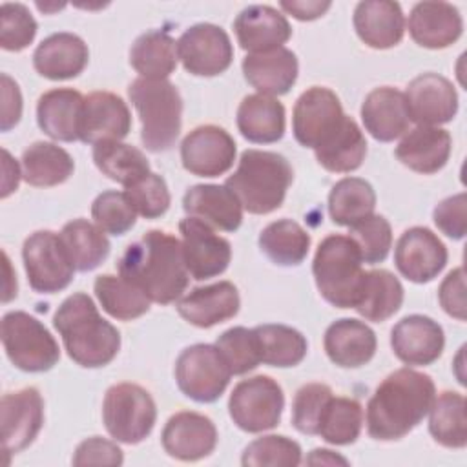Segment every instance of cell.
Instances as JSON below:
<instances>
[{
  "instance_id": "6da1fadb",
  "label": "cell",
  "mask_w": 467,
  "mask_h": 467,
  "mask_svg": "<svg viewBox=\"0 0 467 467\" xmlns=\"http://www.w3.org/2000/svg\"><path fill=\"white\" fill-rule=\"evenodd\" d=\"M117 268L122 279L161 305L177 301L190 281L181 241L162 230H150L131 243Z\"/></svg>"
},
{
  "instance_id": "7a4b0ae2",
  "label": "cell",
  "mask_w": 467,
  "mask_h": 467,
  "mask_svg": "<svg viewBox=\"0 0 467 467\" xmlns=\"http://www.w3.org/2000/svg\"><path fill=\"white\" fill-rule=\"evenodd\" d=\"M436 387L429 374L398 368L389 374L367 403V432L379 441L407 436L431 410Z\"/></svg>"
},
{
  "instance_id": "3957f363",
  "label": "cell",
  "mask_w": 467,
  "mask_h": 467,
  "mask_svg": "<svg viewBox=\"0 0 467 467\" xmlns=\"http://www.w3.org/2000/svg\"><path fill=\"white\" fill-rule=\"evenodd\" d=\"M67 356L80 367L99 368L113 361L120 348L119 330L106 321L93 299L77 292L66 297L53 316Z\"/></svg>"
},
{
  "instance_id": "277c9868",
  "label": "cell",
  "mask_w": 467,
  "mask_h": 467,
  "mask_svg": "<svg viewBox=\"0 0 467 467\" xmlns=\"http://www.w3.org/2000/svg\"><path fill=\"white\" fill-rule=\"evenodd\" d=\"M292 166L275 151L246 150L241 153L237 170L226 179L243 210L257 215L277 210L292 182Z\"/></svg>"
},
{
  "instance_id": "5b68a950",
  "label": "cell",
  "mask_w": 467,
  "mask_h": 467,
  "mask_svg": "<svg viewBox=\"0 0 467 467\" xmlns=\"http://www.w3.org/2000/svg\"><path fill=\"white\" fill-rule=\"evenodd\" d=\"M128 95L139 113L140 140L146 150L153 153L170 150L179 137L182 117V99L175 84L166 78L139 77L130 84Z\"/></svg>"
},
{
  "instance_id": "8992f818",
  "label": "cell",
  "mask_w": 467,
  "mask_h": 467,
  "mask_svg": "<svg viewBox=\"0 0 467 467\" xmlns=\"http://www.w3.org/2000/svg\"><path fill=\"white\" fill-rule=\"evenodd\" d=\"M361 265V254L348 235L325 237L312 263L319 294L337 308H354L365 275Z\"/></svg>"
},
{
  "instance_id": "52a82bcc",
  "label": "cell",
  "mask_w": 467,
  "mask_h": 467,
  "mask_svg": "<svg viewBox=\"0 0 467 467\" xmlns=\"http://www.w3.org/2000/svg\"><path fill=\"white\" fill-rule=\"evenodd\" d=\"M2 345L9 361L24 372H46L60 359V348L51 332L22 310L2 317Z\"/></svg>"
},
{
  "instance_id": "ba28073f",
  "label": "cell",
  "mask_w": 467,
  "mask_h": 467,
  "mask_svg": "<svg viewBox=\"0 0 467 467\" xmlns=\"http://www.w3.org/2000/svg\"><path fill=\"white\" fill-rule=\"evenodd\" d=\"M157 407L146 389L135 383H117L106 390L102 421L111 438L122 443H140L153 429Z\"/></svg>"
},
{
  "instance_id": "9c48e42d",
  "label": "cell",
  "mask_w": 467,
  "mask_h": 467,
  "mask_svg": "<svg viewBox=\"0 0 467 467\" xmlns=\"http://www.w3.org/2000/svg\"><path fill=\"white\" fill-rule=\"evenodd\" d=\"M22 259L29 286L38 294L64 290L77 270L60 234L51 230L31 234L24 241Z\"/></svg>"
},
{
  "instance_id": "30bf717a",
  "label": "cell",
  "mask_w": 467,
  "mask_h": 467,
  "mask_svg": "<svg viewBox=\"0 0 467 467\" xmlns=\"http://www.w3.org/2000/svg\"><path fill=\"white\" fill-rule=\"evenodd\" d=\"M230 367L215 345L186 347L175 361V379L181 392L199 403L221 398L230 383Z\"/></svg>"
},
{
  "instance_id": "8fae6325",
  "label": "cell",
  "mask_w": 467,
  "mask_h": 467,
  "mask_svg": "<svg viewBox=\"0 0 467 467\" xmlns=\"http://www.w3.org/2000/svg\"><path fill=\"white\" fill-rule=\"evenodd\" d=\"M283 407V389L270 376H254L239 381L228 400L230 418L244 432L274 429L279 425Z\"/></svg>"
},
{
  "instance_id": "7c38bea8",
  "label": "cell",
  "mask_w": 467,
  "mask_h": 467,
  "mask_svg": "<svg viewBox=\"0 0 467 467\" xmlns=\"http://www.w3.org/2000/svg\"><path fill=\"white\" fill-rule=\"evenodd\" d=\"M177 53L184 69L197 77L224 73L234 58L228 33L215 24H195L177 40Z\"/></svg>"
},
{
  "instance_id": "4fadbf2b",
  "label": "cell",
  "mask_w": 467,
  "mask_h": 467,
  "mask_svg": "<svg viewBox=\"0 0 467 467\" xmlns=\"http://www.w3.org/2000/svg\"><path fill=\"white\" fill-rule=\"evenodd\" d=\"M179 232L184 263L193 279H210L228 268L232 246L224 237L217 235L210 224L188 215L179 223Z\"/></svg>"
},
{
  "instance_id": "5bb4252c",
  "label": "cell",
  "mask_w": 467,
  "mask_h": 467,
  "mask_svg": "<svg viewBox=\"0 0 467 467\" xmlns=\"http://www.w3.org/2000/svg\"><path fill=\"white\" fill-rule=\"evenodd\" d=\"M345 113L337 95L321 86L301 93L292 113V131L305 148L319 146L343 120Z\"/></svg>"
},
{
  "instance_id": "9a60e30c",
  "label": "cell",
  "mask_w": 467,
  "mask_h": 467,
  "mask_svg": "<svg viewBox=\"0 0 467 467\" xmlns=\"http://www.w3.org/2000/svg\"><path fill=\"white\" fill-rule=\"evenodd\" d=\"M232 135L213 124L192 130L181 142V161L186 171L199 177H219L235 161Z\"/></svg>"
},
{
  "instance_id": "2e32d148",
  "label": "cell",
  "mask_w": 467,
  "mask_h": 467,
  "mask_svg": "<svg viewBox=\"0 0 467 467\" xmlns=\"http://www.w3.org/2000/svg\"><path fill=\"white\" fill-rule=\"evenodd\" d=\"M2 447L7 456L24 451L44 425V401L35 387L7 392L0 401Z\"/></svg>"
},
{
  "instance_id": "e0dca14e",
  "label": "cell",
  "mask_w": 467,
  "mask_h": 467,
  "mask_svg": "<svg viewBox=\"0 0 467 467\" xmlns=\"http://www.w3.org/2000/svg\"><path fill=\"white\" fill-rule=\"evenodd\" d=\"M447 257L445 244L425 226L405 230L394 250L396 268L412 283L432 281L445 268Z\"/></svg>"
},
{
  "instance_id": "ac0fdd59",
  "label": "cell",
  "mask_w": 467,
  "mask_h": 467,
  "mask_svg": "<svg viewBox=\"0 0 467 467\" xmlns=\"http://www.w3.org/2000/svg\"><path fill=\"white\" fill-rule=\"evenodd\" d=\"M405 102L410 120L418 126L445 124L458 111V95L452 82L438 73H421L407 86Z\"/></svg>"
},
{
  "instance_id": "d6986e66",
  "label": "cell",
  "mask_w": 467,
  "mask_h": 467,
  "mask_svg": "<svg viewBox=\"0 0 467 467\" xmlns=\"http://www.w3.org/2000/svg\"><path fill=\"white\" fill-rule=\"evenodd\" d=\"M161 441L171 458L197 462L213 452L217 445V429L208 416L193 410H181L166 421Z\"/></svg>"
},
{
  "instance_id": "ffe728a7",
  "label": "cell",
  "mask_w": 467,
  "mask_h": 467,
  "mask_svg": "<svg viewBox=\"0 0 467 467\" xmlns=\"http://www.w3.org/2000/svg\"><path fill=\"white\" fill-rule=\"evenodd\" d=\"M131 130V115L126 102L111 91H93L84 97L78 139L86 144L120 140Z\"/></svg>"
},
{
  "instance_id": "44dd1931",
  "label": "cell",
  "mask_w": 467,
  "mask_h": 467,
  "mask_svg": "<svg viewBox=\"0 0 467 467\" xmlns=\"http://www.w3.org/2000/svg\"><path fill=\"white\" fill-rule=\"evenodd\" d=\"M390 347L405 365H431L445 347L443 328L432 317L412 314L400 319L390 332Z\"/></svg>"
},
{
  "instance_id": "7402d4cb",
  "label": "cell",
  "mask_w": 467,
  "mask_h": 467,
  "mask_svg": "<svg viewBox=\"0 0 467 467\" xmlns=\"http://www.w3.org/2000/svg\"><path fill=\"white\" fill-rule=\"evenodd\" d=\"M239 292L234 283L219 281L197 286L177 299V312L190 325L210 328L232 319L239 312Z\"/></svg>"
},
{
  "instance_id": "603a6c76",
  "label": "cell",
  "mask_w": 467,
  "mask_h": 467,
  "mask_svg": "<svg viewBox=\"0 0 467 467\" xmlns=\"http://www.w3.org/2000/svg\"><path fill=\"white\" fill-rule=\"evenodd\" d=\"M462 15L447 2H420L409 15V33L421 47H449L462 36Z\"/></svg>"
},
{
  "instance_id": "cb8c5ba5",
  "label": "cell",
  "mask_w": 467,
  "mask_h": 467,
  "mask_svg": "<svg viewBox=\"0 0 467 467\" xmlns=\"http://www.w3.org/2000/svg\"><path fill=\"white\" fill-rule=\"evenodd\" d=\"M234 31L239 46L250 53H263L290 38L292 27L285 15L270 5H248L234 20Z\"/></svg>"
},
{
  "instance_id": "d4e9b609",
  "label": "cell",
  "mask_w": 467,
  "mask_h": 467,
  "mask_svg": "<svg viewBox=\"0 0 467 467\" xmlns=\"http://www.w3.org/2000/svg\"><path fill=\"white\" fill-rule=\"evenodd\" d=\"M182 208L190 217L224 232H235L243 223V206L226 184H195L188 188L182 197Z\"/></svg>"
},
{
  "instance_id": "484cf974",
  "label": "cell",
  "mask_w": 467,
  "mask_h": 467,
  "mask_svg": "<svg viewBox=\"0 0 467 467\" xmlns=\"http://www.w3.org/2000/svg\"><path fill=\"white\" fill-rule=\"evenodd\" d=\"M354 29L372 49H389L401 42L405 16L398 2L365 0L354 9Z\"/></svg>"
},
{
  "instance_id": "4316f807",
  "label": "cell",
  "mask_w": 467,
  "mask_h": 467,
  "mask_svg": "<svg viewBox=\"0 0 467 467\" xmlns=\"http://www.w3.org/2000/svg\"><path fill=\"white\" fill-rule=\"evenodd\" d=\"M88 58L89 51L80 36L53 33L36 46L33 66L38 75L49 80H66L80 75L88 66Z\"/></svg>"
},
{
  "instance_id": "83f0119b",
  "label": "cell",
  "mask_w": 467,
  "mask_h": 467,
  "mask_svg": "<svg viewBox=\"0 0 467 467\" xmlns=\"http://www.w3.org/2000/svg\"><path fill=\"white\" fill-rule=\"evenodd\" d=\"M361 120L365 130L379 142L401 137L410 122L405 95L390 86L372 89L361 104Z\"/></svg>"
},
{
  "instance_id": "f1b7e54d",
  "label": "cell",
  "mask_w": 467,
  "mask_h": 467,
  "mask_svg": "<svg viewBox=\"0 0 467 467\" xmlns=\"http://www.w3.org/2000/svg\"><path fill=\"white\" fill-rule=\"evenodd\" d=\"M325 352L332 363L343 368H356L368 363L376 354V334L359 319L343 317L325 332Z\"/></svg>"
},
{
  "instance_id": "f546056e",
  "label": "cell",
  "mask_w": 467,
  "mask_h": 467,
  "mask_svg": "<svg viewBox=\"0 0 467 467\" xmlns=\"http://www.w3.org/2000/svg\"><path fill=\"white\" fill-rule=\"evenodd\" d=\"M246 82L263 95H285L296 84L297 58L288 47L248 53L243 60Z\"/></svg>"
},
{
  "instance_id": "4dcf8cb0",
  "label": "cell",
  "mask_w": 467,
  "mask_h": 467,
  "mask_svg": "<svg viewBox=\"0 0 467 467\" xmlns=\"http://www.w3.org/2000/svg\"><path fill=\"white\" fill-rule=\"evenodd\" d=\"M394 155L412 171L423 175L436 173L449 161L451 135L436 126H418L400 140Z\"/></svg>"
},
{
  "instance_id": "1f68e13d",
  "label": "cell",
  "mask_w": 467,
  "mask_h": 467,
  "mask_svg": "<svg viewBox=\"0 0 467 467\" xmlns=\"http://www.w3.org/2000/svg\"><path fill=\"white\" fill-rule=\"evenodd\" d=\"M84 97L73 88H55L40 95L36 104V122L40 130L62 142L78 139Z\"/></svg>"
},
{
  "instance_id": "d6a6232c",
  "label": "cell",
  "mask_w": 467,
  "mask_h": 467,
  "mask_svg": "<svg viewBox=\"0 0 467 467\" xmlns=\"http://www.w3.org/2000/svg\"><path fill=\"white\" fill-rule=\"evenodd\" d=\"M237 128L250 142H277L285 135V108L270 95H246L237 108Z\"/></svg>"
},
{
  "instance_id": "836d02e7",
  "label": "cell",
  "mask_w": 467,
  "mask_h": 467,
  "mask_svg": "<svg viewBox=\"0 0 467 467\" xmlns=\"http://www.w3.org/2000/svg\"><path fill=\"white\" fill-rule=\"evenodd\" d=\"M314 151L325 170L348 173L361 166L367 155V140L356 120L345 115L341 124Z\"/></svg>"
},
{
  "instance_id": "e575fe53",
  "label": "cell",
  "mask_w": 467,
  "mask_h": 467,
  "mask_svg": "<svg viewBox=\"0 0 467 467\" xmlns=\"http://www.w3.org/2000/svg\"><path fill=\"white\" fill-rule=\"evenodd\" d=\"M403 303V286L389 270L365 272L354 308L368 321L381 323L394 316Z\"/></svg>"
},
{
  "instance_id": "d590c367",
  "label": "cell",
  "mask_w": 467,
  "mask_h": 467,
  "mask_svg": "<svg viewBox=\"0 0 467 467\" xmlns=\"http://www.w3.org/2000/svg\"><path fill=\"white\" fill-rule=\"evenodd\" d=\"M177 60V42L159 29L142 33L130 49V64L142 78H168L173 73Z\"/></svg>"
},
{
  "instance_id": "8d00e7d4",
  "label": "cell",
  "mask_w": 467,
  "mask_h": 467,
  "mask_svg": "<svg viewBox=\"0 0 467 467\" xmlns=\"http://www.w3.org/2000/svg\"><path fill=\"white\" fill-rule=\"evenodd\" d=\"M73 168L71 155L53 142H33L22 153V177L31 186L62 184L71 177Z\"/></svg>"
},
{
  "instance_id": "74e56055",
  "label": "cell",
  "mask_w": 467,
  "mask_h": 467,
  "mask_svg": "<svg viewBox=\"0 0 467 467\" xmlns=\"http://www.w3.org/2000/svg\"><path fill=\"white\" fill-rule=\"evenodd\" d=\"M95 166L111 181L124 188L135 184L139 179L150 173V162L146 155L131 144L120 140H102L93 146Z\"/></svg>"
},
{
  "instance_id": "f35d334b",
  "label": "cell",
  "mask_w": 467,
  "mask_h": 467,
  "mask_svg": "<svg viewBox=\"0 0 467 467\" xmlns=\"http://www.w3.org/2000/svg\"><path fill=\"white\" fill-rule=\"evenodd\" d=\"M259 359L270 367H296L306 356L305 336L286 325L266 323L254 328Z\"/></svg>"
},
{
  "instance_id": "ab89813d",
  "label": "cell",
  "mask_w": 467,
  "mask_h": 467,
  "mask_svg": "<svg viewBox=\"0 0 467 467\" xmlns=\"http://www.w3.org/2000/svg\"><path fill=\"white\" fill-rule=\"evenodd\" d=\"M376 192L361 177H345L337 181L328 195L330 219L339 226H352L374 213Z\"/></svg>"
},
{
  "instance_id": "60d3db41",
  "label": "cell",
  "mask_w": 467,
  "mask_h": 467,
  "mask_svg": "<svg viewBox=\"0 0 467 467\" xmlns=\"http://www.w3.org/2000/svg\"><path fill=\"white\" fill-rule=\"evenodd\" d=\"M259 248L270 261L281 266H296L303 263L310 248L308 232L292 219H279L263 228Z\"/></svg>"
},
{
  "instance_id": "b9f144b4",
  "label": "cell",
  "mask_w": 467,
  "mask_h": 467,
  "mask_svg": "<svg viewBox=\"0 0 467 467\" xmlns=\"http://www.w3.org/2000/svg\"><path fill=\"white\" fill-rule=\"evenodd\" d=\"M429 412V432L440 445L449 449H463L467 445L465 398L460 392L443 390L434 398Z\"/></svg>"
},
{
  "instance_id": "7bdbcfd3",
  "label": "cell",
  "mask_w": 467,
  "mask_h": 467,
  "mask_svg": "<svg viewBox=\"0 0 467 467\" xmlns=\"http://www.w3.org/2000/svg\"><path fill=\"white\" fill-rule=\"evenodd\" d=\"M60 237L69 252L77 270L89 272L97 268L109 254L106 234L86 219H73L64 224Z\"/></svg>"
},
{
  "instance_id": "ee69618b",
  "label": "cell",
  "mask_w": 467,
  "mask_h": 467,
  "mask_svg": "<svg viewBox=\"0 0 467 467\" xmlns=\"http://www.w3.org/2000/svg\"><path fill=\"white\" fill-rule=\"evenodd\" d=\"M95 296L115 319L131 321L150 310V299L120 275L102 274L95 279Z\"/></svg>"
},
{
  "instance_id": "f6af8a7d",
  "label": "cell",
  "mask_w": 467,
  "mask_h": 467,
  "mask_svg": "<svg viewBox=\"0 0 467 467\" xmlns=\"http://www.w3.org/2000/svg\"><path fill=\"white\" fill-rule=\"evenodd\" d=\"M363 427V409L354 398L332 396L319 423V436L332 445L354 443Z\"/></svg>"
},
{
  "instance_id": "bcb514c9",
  "label": "cell",
  "mask_w": 467,
  "mask_h": 467,
  "mask_svg": "<svg viewBox=\"0 0 467 467\" xmlns=\"http://www.w3.org/2000/svg\"><path fill=\"white\" fill-rule=\"evenodd\" d=\"M241 463L244 467H296L301 463V447L286 436H261L246 445Z\"/></svg>"
},
{
  "instance_id": "7dc6e473",
  "label": "cell",
  "mask_w": 467,
  "mask_h": 467,
  "mask_svg": "<svg viewBox=\"0 0 467 467\" xmlns=\"http://www.w3.org/2000/svg\"><path fill=\"white\" fill-rule=\"evenodd\" d=\"M91 217L102 232L111 235H124L133 228L137 212L124 192L108 190L97 195L93 201Z\"/></svg>"
},
{
  "instance_id": "c3c4849f",
  "label": "cell",
  "mask_w": 467,
  "mask_h": 467,
  "mask_svg": "<svg viewBox=\"0 0 467 467\" xmlns=\"http://www.w3.org/2000/svg\"><path fill=\"white\" fill-rule=\"evenodd\" d=\"M348 228V237L356 243L363 263L376 265L385 261L392 246V230L383 215L372 213Z\"/></svg>"
},
{
  "instance_id": "681fc988",
  "label": "cell",
  "mask_w": 467,
  "mask_h": 467,
  "mask_svg": "<svg viewBox=\"0 0 467 467\" xmlns=\"http://www.w3.org/2000/svg\"><path fill=\"white\" fill-rule=\"evenodd\" d=\"M215 347L223 354L232 374H237V376L246 374L261 363L254 328L252 330L244 327L228 328L217 337Z\"/></svg>"
},
{
  "instance_id": "f907efd6",
  "label": "cell",
  "mask_w": 467,
  "mask_h": 467,
  "mask_svg": "<svg viewBox=\"0 0 467 467\" xmlns=\"http://www.w3.org/2000/svg\"><path fill=\"white\" fill-rule=\"evenodd\" d=\"M332 396V389L325 383L303 385L292 401V425L303 434H317L321 416Z\"/></svg>"
},
{
  "instance_id": "816d5d0a",
  "label": "cell",
  "mask_w": 467,
  "mask_h": 467,
  "mask_svg": "<svg viewBox=\"0 0 467 467\" xmlns=\"http://www.w3.org/2000/svg\"><path fill=\"white\" fill-rule=\"evenodd\" d=\"M36 35V20L24 4L5 2L0 7V46L5 51L26 49Z\"/></svg>"
},
{
  "instance_id": "f5cc1de1",
  "label": "cell",
  "mask_w": 467,
  "mask_h": 467,
  "mask_svg": "<svg viewBox=\"0 0 467 467\" xmlns=\"http://www.w3.org/2000/svg\"><path fill=\"white\" fill-rule=\"evenodd\" d=\"M124 193L133 204L135 212L146 219H157L164 215L171 201L166 181L153 171L139 179L135 184L128 186Z\"/></svg>"
},
{
  "instance_id": "db71d44e",
  "label": "cell",
  "mask_w": 467,
  "mask_h": 467,
  "mask_svg": "<svg viewBox=\"0 0 467 467\" xmlns=\"http://www.w3.org/2000/svg\"><path fill=\"white\" fill-rule=\"evenodd\" d=\"M124 460L117 443L93 436L78 443L73 454V465H120Z\"/></svg>"
},
{
  "instance_id": "11a10c76",
  "label": "cell",
  "mask_w": 467,
  "mask_h": 467,
  "mask_svg": "<svg viewBox=\"0 0 467 467\" xmlns=\"http://www.w3.org/2000/svg\"><path fill=\"white\" fill-rule=\"evenodd\" d=\"M434 224L451 239L465 235V193H456L443 199L434 208Z\"/></svg>"
},
{
  "instance_id": "9f6ffc18",
  "label": "cell",
  "mask_w": 467,
  "mask_h": 467,
  "mask_svg": "<svg viewBox=\"0 0 467 467\" xmlns=\"http://www.w3.org/2000/svg\"><path fill=\"white\" fill-rule=\"evenodd\" d=\"M438 299L449 316L460 321L465 319V274L462 266L445 275L438 290Z\"/></svg>"
},
{
  "instance_id": "6f0895ef",
  "label": "cell",
  "mask_w": 467,
  "mask_h": 467,
  "mask_svg": "<svg viewBox=\"0 0 467 467\" xmlns=\"http://www.w3.org/2000/svg\"><path fill=\"white\" fill-rule=\"evenodd\" d=\"M22 115V95L18 84L5 73H2V117L0 130L9 131Z\"/></svg>"
},
{
  "instance_id": "680465c9",
  "label": "cell",
  "mask_w": 467,
  "mask_h": 467,
  "mask_svg": "<svg viewBox=\"0 0 467 467\" xmlns=\"http://www.w3.org/2000/svg\"><path fill=\"white\" fill-rule=\"evenodd\" d=\"M283 11L292 15L297 20H316L325 15V11L332 5L330 2H319V0H306V2H281L279 4Z\"/></svg>"
},
{
  "instance_id": "91938a15",
  "label": "cell",
  "mask_w": 467,
  "mask_h": 467,
  "mask_svg": "<svg viewBox=\"0 0 467 467\" xmlns=\"http://www.w3.org/2000/svg\"><path fill=\"white\" fill-rule=\"evenodd\" d=\"M4 181H2V197L5 199L11 192H15L18 188V181H20V170L16 161L11 159L9 151L4 150Z\"/></svg>"
},
{
  "instance_id": "94428289",
  "label": "cell",
  "mask_w": 467,
  "mask_h": 467,
  "mask_svg": "<svg viewBox=\"0 0 467 467\" xmlns=\"http://www.w3.org/2000/svg\"><path fill=\"white\" fill-rule=\"evenodd\" d=\"M305 462L310 463V465H337V463L339 465H348V462L343 456H339V454H336L328 449H314L306 456Z\"/></svg>"
}]
</instances>
